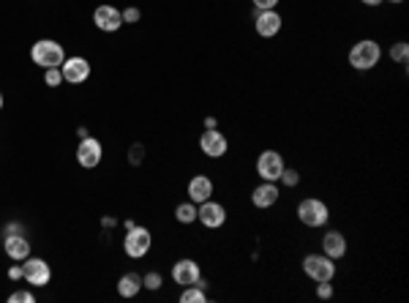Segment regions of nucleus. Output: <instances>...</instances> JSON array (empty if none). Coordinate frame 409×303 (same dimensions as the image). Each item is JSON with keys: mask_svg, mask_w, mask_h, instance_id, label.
I'll return each instance as SVG.
<instances>
[{"mask_svg": "<svg viewBox=\"0 0 409 303\" xmlns=\"http://www.w3.org/2000/svg\"><path fill=\"white\" fill-rule=\"evenodd\" d=\"M197 219L207 227V230H219L226 224V208L221 202H213V200H204L200 202L197 208Z\"/></svg>", "mask_w": 409, "mask_h": 303, "instance_id": "9b49d317", "label": "nucleus"}, {"mask_svg": "<svg viewBox=\"0 0 409 303\" xmlns=\"http://www.w3.org/2000/svg\"><path fill=\"white\" fill-rule=\"evenodd\" d=\"M93 22H96V28L104 30V33H118L123 28V11L115 8V6H99L93 11Z\"/></svg>", "mask_w": 409, "mask_h": 303, "instance_id": "ddd939ff", "label": "nucleus"}, {"mask_svg": "<svg viewBox=\"0 0 409 303\" xmlns=\"http://www.w3.org/2000/svg\"><path fill=\"white\" fill-rule=\"evenodd\" d=\"M8 301L11 303H36V295H33V292H28V290H17V292H11V295H8Z\"/></svg>", "mask_w": 409, "mask_h": 303, "instance_id": "393cba45", "label": "nucleus"}, {"mask_svg": "<svg viewBox=\"0 0 409 303\" xmlns=\"http://www.w3.org/2000/svg\"><path fill=\"white\" fill-rule=\"evenodd\" d=\"M3 251H6V257H8V260L22 263V260H28V257H30V241H28L22 232L6 235V238H3Z\"/></svg>", "mask_w": 409, "mask_h": 303, "instance_id": "2eb2a0df", "label": "nucleus"}, {"mask_svg": "<svg viewBox=\"0 0 409 303\" xmlns=\"http://www.w3.org/2000/svg\"><path fill=\"white\" fill-rule=\"evenodd\" d=\"M251 3H254L257 11H265V8H276L281 0H251Z\"/></svg>", "mask_w": 409, "mask_h": 303, "instance_id": "c85d7f7f", "label": "nucleus"}, {"mask_svg": "<svg viewBox=\"0 0 409 303\" xmlns=\"http://www.w3.org/2000/svg\"><path fill=\"white\" fill-rule=\"evenodd\" d=\"M142 287H147V290H159V287H161V276H159V273H147V276H142Z\"/></svg>", "mask_w": 409, "mask_h": 303, "instance_id": "cd10ccee", "label": "nucleus"}, {"mask_svg": "<svg viewBox=\"0 0 409 303\" xmlns=\"http://www.w3.org/2000/svg\"><path fill=\"white\" fill-rule=\"evenodd\" d=\"M140 290H142V276L140 273H123L121 282H118V295L121 298H137L140 295Z\"/></svg>", "mask_w": 409, "mask_h": 303, "instance_id": "6ab92c4d", "label": "nucleus"}, {"mask_svg": "<svg viewBox=\"0 0 409 303\" xmlns=\"http://www.w3.org/2000/svg\"><path fill=\"white\" fill-rule=\"evenodd\" d=\"M303 273L311 282H333L336 279V260H330L327 254H306L303 257Z\"/></svg>", "mask_w": 409, "mask_h": 303, "instance_id": "20e7f679", "label": "nucleus"}, {"mask_svg": "<svg viewBox=\"0 0 409 303\" xmlns=\"http://www.w3.org/2000/svg\"><path fill=\"white\" fill-rule=\"evenodd\" d=\"M382 61V47L374 39H360L349 47V66L355 71H371Z\"/></svg>", "mask_w": 409, "mask_h": 303, "instance_id": "f257e3e1", "label": "nucleus"}, {"mask_svg": "<svg viewBox=\"0 0 409 303\" xmlns=\"http://www.w3.org/2000/svg\"><path fill=\"white\" fill-rule=\"evenodd\" d=\"M360 3H363V6H371V8H374V6H382L385 0H360Z\"/></svg>", "mask_w": 409, "mask_h": 303, "instance_id": "7c9ffc66", "label": "nucleus"}, {"mask_svg": "<svg viewBox=\"0 0 409 303\" xmlns=\"http://www.w3.org/2000/svg\"><path fill=\"white\" fill-rule=\"evenodd\" d=\"M317 298H319V301H330V298H333V284L330 282L317 284Z\"/></svg>", "mask_w": 409, "mask_h": 303, "instance_id": "a878e982", "label": "nucleus"}, {"mask_svg": "<svg viewBox=\"0 0 409 303\" xmlns=\"http://www.w3.org/2000/svg\"><path fill=\"white\" fill-rule=\"evenodd\" d=\"M322 254H327L330 260L347 257V238L338 230H327L325 235H322Z\"/></svg>", "mask_w": 409, "mask_h": 303, "instance_id": "f3484780", "label": "nucleus"}, {"mask_svg": "<svg viewBox=\"0 0 409 303\" xmlns=\"http://www.w3.org/2000/svg\"><path fill=\"white\" fill-rule=\"evenodd\" d=\"M200 150H202L204 156H210V159H221V156H226V150H229V140H226L219 129H207V131H202V137H200Z\"/></svg>", "mask_w": 409, "mask_h": 303, "instance_id": "9d476101", "label": "nucleus"}, {"mask_svg": "<svg viewBox=\"0 0 409 303\" xmlns=\"http://www.w3.org/2000/svg\"><path fill=\"white\" fill-rule=\"evenodd\" d=\"M279 181L284 183L286 189H295L298 183H300V175H298V170H292V167H284V172H281V178Z\"/></svg>", "mask_w": 409, "mask_h": 303, "instance_id": "5701e85b", "label": "nucleus"}, {"mask_svg": "<svg viewBox=\"0 0 409 303\" xmlns=\"http://www.w3.org/2000/svg\"><path fill=\"white\" fill-rule=\"evenodd\" d=\"M175 219L181 224H194L197 222V205L188 200V202H181L178 208H175Z\"/></svg>", "mask_w": 409, "mask_h": 303, "instance_id": "aec40b11", "label": "nucleus"}, {"mask_svg": "<svg viewBox=\"0 0 409 303\" xmlns=\"http://www.w3.org/2000/svg\"><path fill=\"white\" fill-rule=\"evenodd\" d=\"M172 279L181 287H191V284H197L202 279V271H200V265L194 260H178L172 265Z\"/></svg>", "mask_w": 409, "mask_h": 303, "instance_id": "dca6fc26", "label": "nucleus"}, {"mask_svg": "<svg viewBox=\"0 0 409 303\" xmlns=\"http://www.w3.org/2000/svg\"><path fill=\"white\" fill-rule=\"evenodd\" d=\"M390 61L407 66V61H409V44L407 41H396V44L390 47Z\"/></svg>", "mask_w": 409, "mask_h": 303, "instance_id": "4be33fe9", "label": "nucleus"}, {"mask_svg": "<svg viewBox=\"0 0 409 303\" xmlns=\"http://www.w3.org/2000/svg\"><path fill=\"white\" fill-rule=\"evenodd\" d=\"M284 28V17L276 11V8H265V11H257V20H254V30L262 36V39H276Z\"/></svg>", "mask_w": 409, "mask_h": 303, "instance_id": "6e6552de", "label": "nucleus"}, {"mask_svg": "<svg viewBox=\"0 0 409 303\" xmlns=\"http://www.w3.org/2000/svg\"><path fill=\"white\" fill-rule=\"evenodd\" d=\"M30 61L41 66L44 71L47 69H61L63 61H66V49H63L58 41L52 39H41L30 47Z\"/></svg>", "mask_w": 409, "mask_h": 303, "instance_id": "f03ea898", "label": "nucleus"}, {"mask_svg": "<svg viewBox=\"0 0 409 303\" xmlns=\"http://www.w3.org/2000/svg\"><path fill=\"white\" fill-rule=\"evenodd\" d=\"M3 104H6V99H3V93H0V109H3Z\"/></svg>", "mask_w": 409, "mask_h": 303, "instance_id": "473e14b6", "label": "nucleus"}, {"mask_svg": "<svg viewBox=\"0 0 409 303\" xmlns=\"http://www.w3.org/2000/svg\"><path fill=\"white\" fill-rule=\"evenodd\" d=\"M388 3H393V6H398V3H404V0H388Z\"/></svg>", "mask_w": 409, "mask_h": 303, "instance_id": "2f4dec72", "label": "nucleus"}, {"mask_svg": "<svg viewBox=\"0 0 409 303\" xmlns=\"http://www.w3.org/2000/svg\"><path fill=\"white\" fill-rule=\"evenodd\" d=\"M210 197H213V181L207 175H194L188 181V200L194 205H200V202L210 200Z\"/></svg>", "mask_w": 409, "mask_h": 303, "instance_id": "a211bd4d", "label": "nucleus"}, {"mask_svg": "<svg viewBox=\"0 0 409 303\" xmlns=\"http://www.w3.org/2000/svg\"><path fill=\"white\" fill-rule=\"evenodd\" d=\"M102 156H104V148L102 142L96 140V137H82L80 145H77V162H80V167H85V170H93V167H99L102 164Z\"/></svg>", "mask_w": 409, "mask_h": 303, "instance_id": "1a4fd4ad", "label": "nucleus"}, {"mask_svg": "<svg viewBox=\"0 0 409 303\" xmlns=\"http://www.w3.org/2000/svg\"><path fill=\"white\" fill-rule=\"evenodd\" d=\"M61 71H63V82H68V85H82V82H87V77H90V63H87V58L74 55V58H66V61H63Z\"/></svg>", "mask_w": 409, "mask_h": 303, "instance_id": "f8f14e48", "label": "nucleus"}, {"mask_svg": "<svg viewBox=\"0 0 409 303\" xmlns=\"http://www.w3.org/2000/svg\"><path fill=\"white\" fill-rule=\"evenodd\" d=\"M22 279L33 287H47L52 279V268L41 257H28V260H22Z\"/></svg>", "mask_w": 409, "mask_h": 303, "instance_id": "0eeeda50", "label": "nucleus"}, {"mask_svg": "<svg viewBox=\"0 0 409 303\" xmlns=\"http://www.w3.org/2000/svg\"><path fill=\"white\" fill-rule=\"evenodd\" d=\"M284 167H286L284 156H281L279 150H262L260 159H257V175H260L262 181L279 183L281 172H284Z\"/></svg>", "mask_w": 409, "mask_h": 303, "instance_id": "423d86ee", "label": "nucleus"}, {"mask_svg": "<svg viewBox=\"0 0 409 303\" xmlns=\"http://www.w3.org/2000/svg\"><path fill=\"white\" fill-rule=\"evenodd\" d=\"M150 246H153V235H150V230L147 227H128V232H126V241H123V251L131 257V260H140L145 257L147 251H150Z\"/></svg>", "mask_w": 409, "mask_h": 303, "instance_id": "39448f33", "label": "nucleus"}, {"mask_svg": "<svg viewBox=\"0 0 409 303\" xmlns=\"http://www.w3.org/2000/svg\"><path fill=\"white\" fill-rule=\"evenodd\" d=\"M44 82H47L49 88H61L63 85V71L61 69H47V71H44Z\"/></svg>", "mask_w": 409, "mask_h": 303, "instance_id": "b1692460", "label": "nucleus"}, {"mask_svg": "<svg viewBox=\"0 0 409 303\" xmlns=\"http://www.w3.org/2000/svg\"><path fill=\"white\" fill-rule=\"evenodd\" d=\"M181 301L183 303H204L207 301V295H204V290L200 287V284H191V287H183Z\"/></svg>", "mask_w": 409, "mask_h": 303, "instance_id": "412c9836", "label": "nucleus"}, {"mask_svg": "<svg viewBox=\"0 0 409 303\" xmlns=\"http://www.w3.org/2000/svg\"><path fill=\"white\" fill-rule=\"evenodd\" d=\"M281 197V189H279V183L273 181H262L254 191H251V205L254 208H260V210H267V208H273L276 202Z\"/></svg>", "mask_w": 409, "mask_h": 303, "instance_id": "4468645a", "label": "nucleus"}, {"mask_svg": "<svg viewBox=\"0 0 409 303\" xmlns=\"http://www.w3.org/2000/svg\"><path fill=\"white\" fill-rule=\"evenodd\" d=\"M298 219H300V224L311 227V230H319V227H325L330 222V208L319 197H306V200L298 202Z\"/></svg>", "mask_w": 409, "mask_h": 303, "instance_id": "7ed1b4c3", "label": "nucleus"}, {"mask_svg": "<svg viewBox=\"0 0 409 303\" xmlns=\"http://www.w3.org/2000/svg\"><path fill=\"white\" fill-rule=\"evenodd\" d=\"M140 17H142V11H140V8H131V6H128V8L123 11V25H126V22H128V25H134V22H140Z\"/></svg>", "mask_w": 409, "mask_h": 303, "instance_id": "bb28decb", "label": "nucleus"}, {"mask_svg": "<svg viewBox=\"0 0 409 303\" xmlns=\"http://www.w3.org/2000/svg\"><path fill=\"white\" fill-rule=\"evenodd\" d=\"M8 279H22V265H14V268L8 271Z\"/></svg>", "mask_w": 409, "mask_h": 303, "instance_id": "c756f323", "label": "nucleus"}]
</instances>
